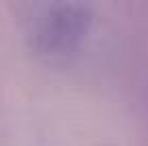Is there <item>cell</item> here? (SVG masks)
<instances>
[{"label":"cell","instance_id":"cell-1","mask_svg":"<svg viewBox=\"0 0 148 146\" xmlns=\"http://www.w3.org/2000/svg\"><path fill=\"white\" fill-rule=\"evenodd\" d=\"M17 17L30 49L49 60L73 56L92 26V9L77 2L24 4Z\"/></svg>","mask_w":148,"mask_h":146}]
</instances>
